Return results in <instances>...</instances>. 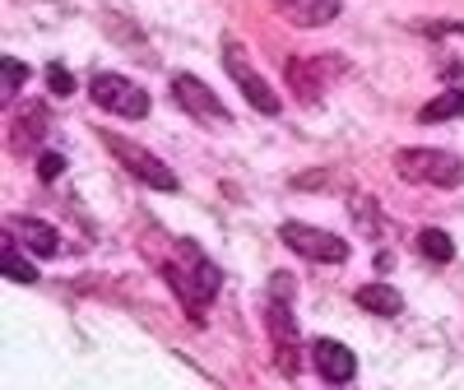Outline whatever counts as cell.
<instances>
[{"mask_svg":"<svg viewBox=\"0 0 464 390\" xmlns=\"http://www.w3.org/2000/svg\"><path fill=\"white\" fill-rule=\"evenodd\" d=\"M269 288H275V297L293 302V275H284V269H279V275H275V284H269Z\"/></svg>","mask_w":464,"mask_h":390,"instance_id":"44dd1931","label":"cell"},{"mask_svg":"<svg viewBox=\"0 0 464 390\" xmlns=\"http://www.w3.org/2000/svg\"><path fill=\"white\" fill-rule=\"evenodd\" d=\"M172 98H177V107H186L190 116H200V122H209V126H232V112L218 102V93H209L205 80H196V74H177Z\"/></svg>","mask_w":464,"mask_h":390,"instance_id":"52a82bcc","label":"cell"},{"mask_svg":"<svg viewBox=\"0 0 464 390\" xmlns=\"http://www.w3.org/2000/svg\"><path fill=\"white\" fill-rule=\"evenodd\" d=\"M223 65H227V74H232V80H237V89L246 93V102H251L256 112H265V116H279V112H284V102H279V93H275V89H269V84L260 80V74L251 70V61H246V52H242L237 43H232V37H227V43H223Z\"/></svg>","mask_w":464,"mask_h":390,"instance_id":"8992f818","label":"cell"},{"mask_svg":"<svg viewBox=\"0 0 464 390\" xmlns=\"http://www.w3.org/2000/svg\"><path fill=\"white\" fill-rule=\"evenodd\" d=\"M312 358H316V372L330 381V385H348L358 376V358L348 354L339 339H316L312 344Z\"/></svg>","mask_w":464,"mask_h":390,"instance_id":"9c48e42d","label":"cell"},{"mask_svg":"<svg viewBox=\"0 0 464 390\" xmlns=\"http://www.w3.org/2000/svg\"><path fill=\"white\" fill-rule=\"evenodd\" d=\"M279 238H284L297 256L316 260V265H343V260H348V242L334 238V232H325V228H316V223H297V219H288V223L279 228Z\"/></svg>","mask_w":464,"mask_h":390,"instance_id":"5b68a950","label":"cell"},{"mask_svg":"<svg viewBox=\"0 0 464 390\" xmlns=\"http://www.w3.org/2000/svg\"><path fill=\"white\" fill-rule=\"evenodd\" d=\"M269 5L297 28H321V24L339 19V0H269Z\"/></svg>","mask_w":464,"mask_h":390,"instance_id":"8fae6325","label":"cell"},{"mask_svg":"<svg viewBox=\"0 0 464 390\" xmlns=\"http://www.w3.org/2000/svg\"><path fill=\"white\" fill-rule=\"evenodd\" d=\"M19 247H24V242L14 238V232H5V242H0V265H5V279H14V284H33V279H37V269H33V260H28L33 251L24 256Z\"/></svg>","mask_w":464,"mask_h":390,"instance_id":"5bb4252c","label":"cell"},{"mask_svg":"<svg viewBox=\"0 0 464 390\" xmlns=\"http://www.w3.org/2000/svg\"><path fill=\"white\" fill-rule=\"evenodd\" d=\"M61 168H65L61 153H43V159H37V177H43V181H56V177H61Z\"/></svg>","mask_w":464,"mask_h":390,"instance_id":"ffe728a7","label":"cell"},{"mask_svg":"<svg viewBox=\"0 0 464 390\" xmlns=\"http://www.w3.org/2000/svg\"><path fill=\"white\" fill-rule=\"evenodd\" d=\"M284 74H288V89H293L302 102H316V98H321V61L293 56V61L284 65Z\"/></svg>","mask_w":464,"mask_h":390,"instance_id":"7c38bea8","label":"cell"},{"mask_svg":"<svg viewBox=\"0 0 464 390\" xmlns=\"http://www.w3.org/2000/svg\"><path fill=\"white\" fill-rule=\"evenodd\" d=\"M358 307L372 311V317H400L404 297H400V288H391V284H362V288H358Z\"/></svg>","mask_w":464,"mask_h":390,"instance_id":"4fadbf2b","label":"cell"},{"mask_svg":"<svg viewBox=\"0 0 464 390\" xmlns=\"http://www.w3.org/2000/svg\"><path fill=\"white\" fill-rule=\"evenodd\" d=\"M102 144H107V153L116 163H121L135 181H144V186H153V190H177V172L159 159V153H149V149H140V144H130V140H121V135H111V131H102Z\"/></svg>","mask_w":464,"mask_h":390,"instance_id":"3957f363","label":"cell"},{"mask_svg":"<svg viewBox=\"0 0 464 390\" xmlns=\"http://www.w3.org/2000/svg\"><path fill=\"white\" fill-rule=\"evenodd\" d=\"M5 232H14V238L24 242V251L43 256V260L61 256V232H56L52 223H43V219H10Z\"/></svg>","mask_w":464,"mask_h":390,"instance_id":"30bf717a","label":"cell"},{"mask_svg":"<svg viewBox=\"0 0 464 390\" xmlns=\"http://www.w3.org/2000/svg\"><path fill=\"white\" fill-rule=\"evenodd\" d=\"M265 326H269V335H275L279 372H284V376H297V372H302V358H297V321L288 317V302H284V297H269Z\"/></svg>","mask_w":464,"mask_h":390,"instance_id":"ba28073f","label":"cell"},{"mask_svg":"<svg viewBox=\"0 0 464 390\" xmlns=\"http://www.w3.org/2000/svg\"><path fill=\"white\" fill-rule=\"evenodd\" d=\"M395 168L413 186H441V190H450V186L464 181V163L455 159V153H446V149H400Z\"/></svg>","mask_w":464,"mask_h":390,"instance_id":"7a4b0ae2","label":"cell"},{"mask_svg":"<svg viewBox=\"0 0 464 390\" xmlns=\"http://www.w3.org/2000/svg\"><path fill=\"white\" fill-rule=\"evenodd\" d=\"M47 89H52L56 98H70V93H74V74H70L65 65H47Z\"/></svg>","mask_w":464,"mask_h":390,"instance_id":"d6986e66","label":"cell"},{"mask_svg":"<svg viewBox=\"0 0 464 390\" xmlns=\"http://www.w3.org/2000/svg\"><path fill=\"white\" fill-rule=\"evenodd\" d=\"M418 251L428 256L432 265L455 260V242H450V232H441V228H422V232H418Z\"/></svg>","mask_w":464,"mask_h":390,"instance_id":"9a60e30c","label":"cell"},{"mask_svg":"<svg viewBox=\"0 0 464 390\" xmlns=\"http://www.w3.org/2000/svg\"><path fill=\"white\" fill-rule=\"evenodd\" d=\"M89 98H93L102 112L126 116V122H140V116H149V107H153V102H149V93H144L135 80H126V74H111V70L93 74Z\"/></svg>","mask_w":464,"mask_h":390,"instance_id":"277c9868","label":"cell"},{"mask_svg":"<svg viewBox=\"0 0 464 390\" xmlns=\"http://www.w3.org/2000/svg\"><path fill=\"white\" fill-rule=\"evenodd\" d=\"M353 223L367 232V238H376V232H381V214H376L372 195H358V200H353Z\"/></svg>","mask_w":464,"mask_h":390,"instance_id":"e0dca14e","label":"cell"},{"mask_svg":"<svg viewBox=\"0 0 464 390\" xmlns=\"http://www.w3.org/2000/svg\"><path fill=\"white\" fill-rule=\"evenodd\" d=\"M163 275H168L172 293L181 297V307L190 311V321H205V311H209V302L218 297V284H223L218 265H214L196 242L181 238V242H177V256L163 260Z\"/></svg>","mask_w":464,"mask_h":390,"instance_id":"6da1fadb","label":"cell"},{"mask_svg":"<svg viewBox=\"0 0 464 390\" xmlns=\"http://www.w3.org/2000/svg\"><path fill=\"white\" fill-rule=\"evenodd\" d=\"M0 74H5V98H14V93L24 89V80H28V70H24L14 56H5V61H0Z\"/></svg>","mask_w":464,"mask_h":390,"instance_id":"ac0fdd59","label":"cell"},{"mask_svg":"<svg viewBox=\"0 0 464 390\" xmlns=\"http://www.w3.org/2000/svg\"><path fill=\"white\" fill-rule=\"evenodd\" d=\"M450 116H464V89H450V93L432 98L418 112V122H450Z\"/></svg>","mask_w":464,"mask_h":390,"instance_id":"2e32d148","label":"cell"}]
</instances>
